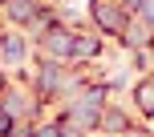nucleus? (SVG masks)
I'll use <instances>...</instances> for the list:
<instances>
[{"instance_id":"nucleus-7","label":"nucleus","mask_w":154,"mask_h":137,"mask_svg":"<svg viewBox=\"0 0 154 137\" xmlns=\"http://www.w3.org/2000/svg\"><path fill=\"white\" fill-rule=\"evenodd\" d=\"M138 4H142V0H130V8H138Z\"/></svg>"},{"instance_id":"nucleus-1","label":"nucleus","mask_w":154,"mask_h":137,"mask_svg":"<svg viewBox=\"0 0 154 137\" xmlns=\"http://www.w3.org/2000/svg\"><path fill=\"white\" fill-rule=\"evenodd\" d=\"M93 16H97L106 28H122V16H118V12H109V8H97V4H93Z\"/></svg>"},{"instance_id":"nucleus-2","label":"nucleus","mask_w":154,"mask_h":137,"mask_svg":"<svg viewBox=\"0 0 154 137\" xmlns=\"http://www.w3.org/2000/svg\"><path fill=\"white\" fill-rule=\"evenodd\" d=\"M49 48H73V40H69V32H61V28H53V32H49Z\"/></svg>"},{"instance_id":"nucleus-6","label":"nucleus","mask_w":154,"mask_h":137,"mask_svg":"<svg viewBox=\"0 0 154 137\" xmlns=\"http://www.w3.org/2000/svg\"><path fill=\"white\" fill-rule=\"evenodd\" d=\"M41 137H57V129H41Z\"/></svg>"},{"instance_id":"nucleus-5","label":"nucleus","mask_w":154,"mask_h":137,"mask_svg":"<svg viewBox=\"0 0 154 137\" xmlns=\"http://www.w3.org/2000/svg\"><path fill=\"white\" fill-rule=\"evenodd\" d=\"M8 129H12V117H8V113H0V133H8Z\"/></svg>"},{"instance_id":"nucleus-3","label":"nucleus","mask_w":154,"mask_h":137,"mask_svg":"<svg viewBox=\"0 0 154 137\" xmlns=\"http://www.w3.org/2000/svg\"><path fill=\"white\" fill-rule=\"evenodd\" d=\"M138 101H142L146 109H154V81H146V85L138 89Z\"/></svg>"},{"instance_id":"nucleus-4","label":"nucleus","mask_w":154,"mask_h":137,"mask_svg":"<svg viewBox=\"0 0 154 137\" xmlns=\"http://www.w3.org/2000/svg\"><path fill=\"white\" fill-rule=\"evenodd\" d=\"M4 57H8V61H16V57H20V40H8V45H4Z\"/></svg>"}]
</instances>
